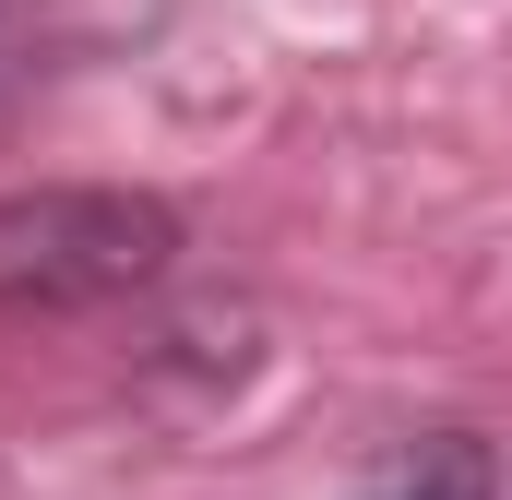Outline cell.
Here are the masks:
<instances>
[{
  "label": "cell",
  "mask_w": 512,
  "mask_h": 500,
  "mask_svg": "<svg viewBox=\"0 0 512 500\" xmlns=\"http://www.w3.org/2000/svg\"><path fill=\"white\" fill-rule=\"evenodd\" d=\"M179 262V215L155 191H12L0 203V310H108Z\"/></svg>",
  "instance_id": "obj_1"
},
{
  "label": "cell",
  "mask_w": 512,
  "mask_h": 500,
  "mask_svg": "<svg viewBox=\"0 0 512 500\" xmlns=\"http://www.w3.org/2000/svg\"><path fill=\"white\" fill-rule=\"evenodd\" d=\"M358 500H501V453L477 429H417V441L370 453Z\"/></svg>",
  "instance_id": "obj_2"
}]
</instances>
